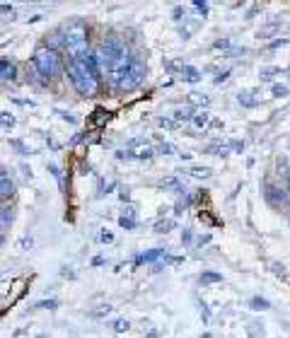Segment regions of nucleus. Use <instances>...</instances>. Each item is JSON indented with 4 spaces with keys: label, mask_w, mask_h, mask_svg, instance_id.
Returning <instances> with one entry per match:
<instances>
[{
    "label": "nucleus",
    "mask_w": 290,
    "mask_h": 338,
    "mask_svg": "<svg viewBox=\"0 0 290 338\" xmlns=\"http://www.w3.org/2000/svg\"><path fill=\"white\" fill-rule=\"evenodd\" d=\"M90 46V27L85 25L83 20H73L70 25L63 27V51L70 58H80L87 54Z\"/></svg>",
    "instance_id": "nucleus-2"
},
{
    "label": "nucleus",
    "mask_w": 290,
    "mask_h": 338,
    "mask_svg": "<svg viewBox=\"0 0 290 338\" xmlns=\"http://www.w3.org/2000/svg\"><path fill=\"white\" fill-rule=\"evenodd\" d=\"M27 80L32 82V85H37V87H46V85H49V80H46L42 73L34 68V63H32V66H27Z\"/></svg>",
    "instance_id": "nucleus-8"
},
{
    "label": "nucleus",
    "mask_w": 290,
    "mask_h": 338,
    "mask_svg": "<svg viewBox=\"0 0 290 338\" xmlns=\"http://www.w3.org/2000/svg\"><path fill=\"white\" fill-rule=\"evenodd\" d=\"M251 92H239V95H237V99H239V104H242V107H256V104H259V99H251Z\"/></svg>",
    "instance_id": "nucleus-14"
},
{
    "label": "nucleus",
    "mask_w": 290,
    "mask_h": 338,
    "mask_svg": "<svg viewBox=\"0 0 290 338\" xmlns=\"http://www.w3.org/2000/svg\"><path fill=\"white\" fill-rule=\"evenodd\" d=\"M288 191L283 189V186H278V184H271V181H266L263 184V198L268 205H273V208H283L285 203H288Z\"/></svg>",
    "instance_id": "nucleus-5"
},
{
    "label": "nucleus",
    "mask_w": 290,
    "mask_h": 338,
    "mask_svg": "<svg viewBox=\"0 0 290 338\" xmlns=\"http://www.w3.org/2000/svg\"><path fill=\"white\" fill-rule=\"evenodd\" d=\"M114 239V234H109V232H102L99 234V242H111Z\"/></svg>",
    "instance_id": "nucleus-28"
},
{
    "label": "nucleus",
    "mask_w": 290,
    "mask_h": 338,
    "mask_svg": "<svg viewBox=\"0 0 290 338\" xmlns=\"http://www.w3.org/2000/svg\"><path fill=\"white\" fill-rule=\"evenodd\" d=\"M49 172H51V174L56 176V181H58V184H61V186H63V174H61V167H58V164H49Z\"/></svg>",
    "instance_id": "nucleus-20"
},
{
    "label": "nucleus",
    "mask_w": 290,
    "mask_h": 338,
    "mask_svg": "<svg viewBox=\"0 0 290 338\" xmlns=\"http://www.w3.org/2000/svg\"><path fill=\"white\" fill-rule=\"evenodd\" d=\"M276 73H278V68H263L261 78H263V80H268V75H276Z\"/></svg>",
    "instance_id": "nucleus-26"
},
{
    "label": "nucleus",
    "mask_w": 290,
    "mask_h": 338,
    "mask_svg": "<svg viewBox=\"0 0 290 338\" xmlns=\"http://www.w3.org/2000/svg\"><path fill=\"white\" fill-rule=\"evenodd\" d=\"M215 49H230V41H227V39L215 41Z\"/></svg>",
    "instance_id": "nucleus-29"
},
{
    "label": "nucleus",
    "mask_w": 290,
    "mask_h": 338,
    "mask_svg": "<svg viewBox=\"0 0 290 338\" xmlns=\"http://www.w3.org/2000/svg\"><path fill=\"white\" fill-rule=\"evenodd\" d=\"M37 338H46V336H37Z\"/></svg>",
    "instance_id": "nucleus-34"
},
{
    "label": "nucleus",
    "mask_w": 290,
    "mask_h": 338,
    "mask_svg": "<svg viewBox=\"0 0 290 338\" xmlns=\"http://www.w3.org/2000/svg\"><path fill=\"white\" fill-rule=\"evenodd\" d=\"M227 75H230V70H225V73H220V75L215 78V82H225V80H227Z\"/></svg>",
    "instance_id": "nucleus-30"
},
{
    "label": "nucleus",
    "mask_w": 290,
    "mask_h": 338,
    "mask_svg": "<svg viewBox=\"0 0 290 338\" xmlns=\"http://www.w3.org/2000/svg\"><path fill=\"white\" fill-rule=\"evenodd\" d=\"M193 116H196V109H193V107L177 109V111H174V119H177V121H191Z\"/></svg>",
    "instance_id": "nucleus-12"
},
{
    "label": "nucleus",
    "mask_w": 290,
    "mask_h": 338,
    "mask_svg": "<svg viewBox=\"0 0 290 338\" xmlns=\"http://www.w3.org/2000/svg\"><path fill=\"white\" fill-rule=\"evenodd\" d=\"M0 123H3V126H15L13 114H8V111H3V114H0Z\"/></svg>",
    "instance_id": "nucleus-23"
},
{
    "label": "nucleus",
    "mask_w": 290,
    "mask_h": 338,
    "mask_svg": "<svg viewBox=\"0 0 290 338\" xmlns=\"http://www.w3.org/2000/svg\"><path fill=\"white\" fill-rule=\"evenodd\" d=\"M189 172H191L193 176H203V179H206V176H210V167H191Z\"/></svg>",
    "instance_id": "nucleus-19"
},
{
    "label": "nucleus",
    "mask_w": 290,
    "mask_h": 338,
    "mask_svg": "<svg viewBox=\"0 0 290 338\" xmlns=\"http://www.w3.org/2000/svg\"><path fill=\"white\" fill-rule=\"evenodd\" d=\"M17 78V66L10 58H0V80H15Z\"/></svg>",
    "instance_id": "nucleus-7"
},
{
    "label": "nucleus",
    "mask_w": 290,
    "mask_h": 338,
    "mask_svg": "<svg viewBox=\"0 0 290 338\" xmlns=\"http://www.w3.org/2000/svg\"><path fill=\"white\" fill-rule=\"evenodd\" d=\"M165 256V251L162 249H152V251H145V254H138L136 256V263H155L157 258Z\"/></svg>",
    "instance_id": "nucleus-9"
},
{
    "label": "nucleus",
    "mask_w": 290,
    "mask_h": 338,
    "mask_svg": "<svg viewBox=\"0 0 290 338\" xmlns=\"http://www.w3.org/2000/svg\"><path fill=\"white\" fill-rule=\"evenodd\" d=\"M181 75H184V80H189V82L201 80V73H198L193 66H184V68H181Z\"/></svg>",
    "instance_id": "nucleus-13"
},
{
    "label": "nucleus",
    "mask_w": 290,
    "mask_h": 338,
    "mask_svg": "<svg viewBox=\"0 0 290 338\" xmlns=\"http://www.w3.org/2000/svg\"><path fill=\"white\" fill-rule=\"evenodd\" d=\"M66 70H68L70 85L78 90L80 97H95L97 95V90H99V78L87 70L83 58H70Z\"/></svg>",
    "instance_id": "nucleus-3"
},
{
    "label": "nucleus",
    "mask_w": 290,
    "mask_h": 338,
    "mask_svg": "<svg viewBox=\"0 0 290 338\" xmlns=\"http://www.w3.org/2000/svg\"><path fill=\"white\" fill-rule=\"evenodd\" d=\"M191 121H193V126H196V128H203V126L208 123V114H206V111H196V116H193Z\"/></svg>",
    "instance_id": "nucleus-16"
},
{
    "label": "nucleus",
    "mask_w": 290,
    "mask_h": 338,
    "mask_svg": "<svg viewBox=\"0 0 290 338\" xmlns=\"http://www.w3.org/2000/svg\"><path fill=\"white\" fill-rule=\"evenodd\" d=\"M169 227H174V222H172V220H167V222H157V227H155V230L162 234V232H167Z\"/></svg>",
    "instance_id": "nucleus-24"
},
{
    "label": "nucleus",
    "mask_w": 290,
    "mask_h": 338,
    "mask_svg": "<svg viewBox=\"0 0 290 338\" xmlns=\"http://www.w3.org/2000/svg\"><path fill=\"white\" fill-rule=\"evenodd\" d=\"M249 307H251L254 311H263V309H271V302H268L266 297H259V295H256V297L249 299Z\"/></svg>",
    "instance_id": "nucleus-11"
},
{
    "label": "nucleus",
    "mask_w": 290,
    "mask_h": 338,
    "mask_svg": "<svg viewBox=\"0 0 290 338\" xmlns=\"http://www.w3.org/2000/svg\"><path fill=\"white\" fill-rule=\"evenodd\" d=\"M152 155H155V150L150 148H143L138 152H133V157H138V160H152Z\"/></svg>",
    "instance_id": "nucleus-18"
},
{
    "label": "nucleus",
    "mask_w": 290,
    "mask_h": 338,
    "mask_svg": "<svg viewBox=\"0 0 290 338\" xmlns=\"http://www.w3.org/2000/svg\"><path fill=\"white\" fill-rule=\"evenodd\" d=\"M128 321H126V319H119V321H116V324H114V331H116V333H124V331H128Z\"/></svg>",
    "instance_id": "nucleus-22"
},
{
    "label": "nucleus",
    "mask_w": 290,
    "mask_h": 338,
    "mask_svg": "<svg viewBox=\"0 0 290 338\" xmlns=\"http://www.w3.org/2000/svg\"><path fill=\"white\" fill-rule=\"evenodd\" d=\"M15 220V210L13 208H0V230L10 227V222Z\"/></svg>",
    "instance_id": "nucleus-10"
},
{
    "label": "nucleus",
    "mask_w": 290,
    "mask_h": 338,
    "mask_svg": "<svg viewBox=\"0 0 290 338\" xmlns=\"http://www.w3.org/2000/svg\"><path fill=\"white\" fill-rule=\"evenodd\" d=\"M191 237H193L191 230H184V234H181V242H184V244H191Z\"/></svg>",
    "instance_id": "nucleus-27"
},
{
    "label": "nucleus",
    "mask_w": 290,
    "mask_h": 338,
    "mask_svg": "<svg viewBox=\"0 0 290 338\" xmlns=\"http://www.w3.org/2000/svg\"><path fill=\"white\" fill-rule=\"evenodd\" d=\"M220 280H222V273H213V270L201 273V283H220Z\"/></svg>",
    "instance_id": "nucleus-15"
},
{
    "label": "nucleus",
    "mask_w": 290,
    "mask_h": 338,
    "mask_svg": "<svg viewBox=\"0 0 290 338\" xmlns=\"http://www.w3.org/2000/svg\"><path fill=\"white\" fill-rule=\"evenodd\" d=\"M196 8H198V10H201V13H203V15L208 13V5H206V3H201V0L196 3Z\"/></svg>",
    "instance_id": "nucleus-32"
},
{
    "label": "nucleus",
    "mask_w": 290,
    "mask_h": 338,
    "mask_svg": "<svg viewBox=\"0 0 290 338\" xmlns=\"http://www.w3.org/2000/svg\"><path fill=\"white\" fill-rule=\"evenodd\" d=\"M15 196V181L5 172H0V198L3 201H10Z\"/></svg>",
    "instance_id": "nucleus-6"
},
{
    "label": "nucleus",
    "mask_w": 290,
    "mask_h": 338,
    "mask_svg": "<svg viewBox=\"0 0 290 338\" xmlns=\"http://www.w3.org/2000/svg\"><path fill=\"white\" fill-rule=\"evenodd\" d=\"M273 95H276V97L288 95V87H283V85H273Z\"/></svg>",
    "instance_id": "nucleus-25"
},
{
    "label": "nucleus",
    "mask_w": 290,
    "mask_h": 338,
    "mask_svg": "<svg viewBox=\"0 0 290 338\" xmlns=\"http://www.w3.org/2000/svg\"><path fill=\"white\" fill-rule=\"evenodd\" d=\"M107 82H109L111 90L121 92V95H128L133 90H138L140 85L145 82V63L136 58L126 70H119V73H107Z\"/></svg>",
    "instance_id": "nucleus-1"
},
{
    "label": "nucleus",
    "mask_w": 290,
    "mask_h": 338,
    "mask_svg": "<svg viewBox=\"0 0 290 338\" xmlns=\"http://www.w3.org/2000/svg\"><path fill=\"white\" fill-rule=\"evenodd\" d=\"M271 268H273V273H280V275H283V263H271Z\"/></svg>",
    "instance_id": "nucleus-31"
},
{
    "label": "nucleus",
    "mask_w": 290,
    "mask_h": 338,
    "mask_svg": "<svg viewBox=\"0 0 290 338\" xmlns=\"http://www.w3.org/2000/svg\"><path fill=\"white\" fill-rule=\"evenodd\" d=\"M32 63H34V68H37L49 82L56 80V78H61V73H63V58H61V54L46 49V46L37 49Z\"/></svg>",
    "instance_id": "nucleus-4"
},
{
    "label": "nucleus",
    "mask_w": 290,
    "mask_h": 338,
    "mask_svg": "<svg viewBox=\"0 0 290 338\" xmlns=\"http://www.w3.org/2000/svg\"><path fill=\"white\" fill-rule=\"evenodd\" d=\"M0 242H3V234H0Z\"/></svg>",
    "instance_id": "nucleus-35"
},
{
    "label": "nucleus",
    "mask_w": 290,
    "mask_h": 338,
    "mask_svg": "<svg viewBox=\"0 0 290 338\" xmlns=\"http://www.w3.org/2000/svg\"><path fill=\"white\" fill-rule=\"evenodd\" d=\"M288 193H290V174H288Z\"/></svg>",
    "instance_id": "nucleus-33"
},
{
    "label": "nucleus",
    "mask_w": 290,
    "mask_h": 338,
    "mask_svg": "<svg viewBox=\"0 0 290 338\" xmlns=\"http://www.w3.org/2000/svg\"><path fill=\"white\" fill-rule=\"evenodd\" d=\"M34 307H37V309H56V307H58V299H42V302H37Z\"/></svg>",
    "instance_id": "nucleus-17"
},
{
    "label": "nucleus",
    "mask_w": 290,
    "mask_h": 338,
    "mask_svg": "<svg viewBox=\"0 0 290 338\" xmlns=\"http://www.w3.org/2000/svg\"><path fill=\"white\" fill-rule=\"evenodd\" d=\"M119 222H121V227H126V230H136V227H138V222H136L133 217H126V215L121 217Z\"/></svg>",
    "instance_id": "nucleus-21"
}]
</instances>
